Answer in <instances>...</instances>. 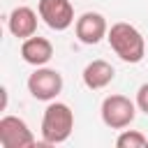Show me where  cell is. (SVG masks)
I'll list each match as a JSON object with an SVG mask.
<instances>
[{"label": "cell", "mask_w": 148, "mask_h": 148, "mask_svg": "<svg viewBox=\"0 0 148 148\" xmlns=\"http://www.w3.org/2000/svg\"><path fill=\"white\" fill-rule=\"evenodd\" d=\"M113 53L123 60V62H130V65H136L143 60L146 56V39L143 35L132 25V23H113L109 28V35H106Z\"/></svg>", "instance_id": "6da1fadb"}, {"label": "cell", "mask_w": 148, "mask_h": 148, "mask_svg": "<svg viewBox=\"0 0 148 148\" xmlns=\"http://www.w3.org/2000/svg\"><path fill=\"white\" fill-rule=\"evenodd\" d=\"M74 130V111L65 102H51L42 116V141L46 146H58L69 139Z\"/></svg>", "instance_id": "7a4b0ae2"}, {"label": "cell", "mask_w": 148, "mask_h": 148, "mask_svg": "<svg viewBox=\"0 0 148 148\" xmlns=\"http://www.w3.org/2000/svg\"><path fill=\"white\" fill-rule=\"evenodd\" d=\"M136 109H139L136 102H132L130 97L118 95V92L109 95V97H104L102 109H99L102 123L106 127H111V130H125V127L132 125V120L136 116Z\"/></svg>", "instance_id": "3957f363"}, {"label": "cell", "mask_w": 148, "mask_h": 148, "mask_svg": "<svg viewBox=\"0 0 148 148\" xmlns=\"http://www.w3.org/2000/svg\"><path fill=\"white\" fill-rule=\"evenodd\" d=\"M28 92L39 102H53L62 92V74L51 67H37L28 76Z\"/></svg>", "instance_id": "277c9868"}, {"label": "cell", "mask_w": 148, "mask_h": 148, "mask_svg": "<svg viewBox=\"0 0 148 148\" xmlns=\"http://www.w3.org/2000/svg\"><path fill=\"white\" fill-rule=\"evenodd\" d=\"M37 12L39 18L56 32H62L74 23V7L69 0H39Z\"/></svg>", "instance_id": "5b68a950"}, {"label": "cell", "mask_w": 148, "mask_h": 148, "mask_svg": "<svg viewBox=\"0 0 148 148\" xmlns=\"http://www.w3.org/2000/svg\"><path fill=\"white\" fill-rule=\"evenodd\" d=\"M0 146L2 148H32L35 136L28 130L25 120L16 116H2L0 118Z\"/></svg>", "instance_id": "8992f818"}, {"label": "cell", "mask_w": 148, "mask_h": 148, "mask_svg": "<svg viewBox=\"0 0 148 148\" xmlns=\"http://www.w3.org/2000/svg\"><path fill=\"white\" fill-rule=\"evenodd\" d=\"M74 30H76V37L81 44H99L106 35H109V25H106V18L99 14V12H86L76 18L74 23Z\"/></svg>", "instance_id": "52a82bcc"}, {"label": "cell", "mask_w": 148, "mask_h": 148, "mask_svg": "<svg viewBox=\"0 0 148 148\" xmlns=\"http://www.w3.org/2000/svg\"><path fill=\"white\" fill-rule=\"evenodd\" d=\"M37 14L39 12H35V9H30V7H14L12 9V14L7 16V28H9V32L14 35V37H18V39H28V37H32L35 32H37Z\"/></svg>", "instance_id": "ba28073f"}, {"label": "cell", "mask_w": 148, "mask_h": 148, "mask_svg": "<svg viewBox=\"0 0 148 148\" xmlns=\"http://www.w3.org/2000/svg\"><path fill=\"white\" fill-rule=\"evenodd\" d=\"M21 58L28 65H32V67H42V65H46L53 58V44L46 37L32 35V37L23 39V44H21Z\"/></svg>", "instance_id": "9c48e42d"}, {"label": "cell", "mask_w": 148, "mask_h": 148, "mask_svg": "<svg viewBox=\"0 0 148 148\" xmlns=\"http://www.w3.org/2000/svg\"><path fill=\"white\" fill-rule=\"evenodd\" d=\"M113 76H116L113 65L106 62V60H99V58L92 60V62H88V65L83 67V74H81L86 88H90V90H102V88H106V86L113 81Z\"/></svg>", "instance_id": "30bf717a"}, {"label": "cell", "mask_w": 148, "mask_h": 148, "mask_svg": "<svg viewBox=\"0 0 148 148\" xmlns=\"http://www.w3.org/2000/svg\"><path fill=\"white\" fill-rule=\"evenodd\" d=\"M116 146L118 148H143L148 146V136L141 134L139 130H123L116 139Z\"/></svg>", "instance_id": "8fae6325"}, {"label": "cell", "mask_w": 148, "mask_h": 148, "mask_svg": "<svg viewBox=\"0 0 148 148\" xmlns=\"http://www.w3.org/2000/svg\"><path fill=\"white\" fill-rule=\"evenodd\" d=\"M134 102H136L139 111H143V113L148 116V81L139 86V90H136V99H134Z\"/></svg>", "instance_id": "7c38bea8"}]
</instances>
